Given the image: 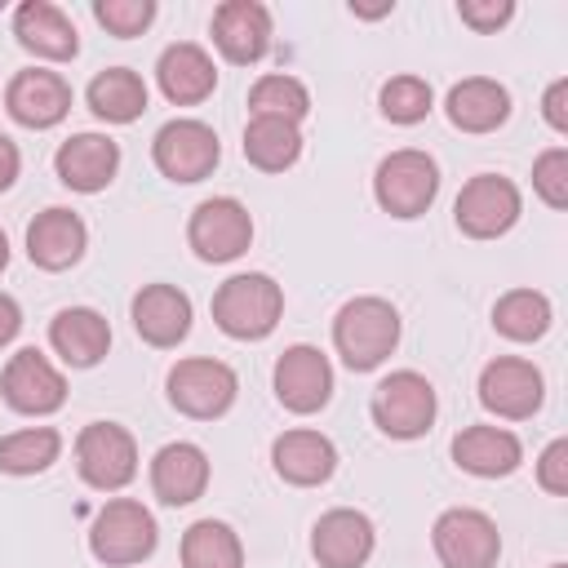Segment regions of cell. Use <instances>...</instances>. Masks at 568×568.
Here are the masks:
<instances>
[{
  "label": "cell",
  "mask_w": 568,
  "mask_h": 568,
  "mask_svg": "<svg viewBox=\"0 0 568 568\" xmlns=\"http://www.w3.org/2000/svg\"><path fill=\"white\" fill-rule=\"evenodd\" d=\"M333 346L351 373H373L399 346V311L386 297H351L333 320Z\"/></svg>",
  "instance_id": "6da1fadb"
},
{
  "label": "cell",
  "mask_w": 568,
  "mask_h": 568,
  "mask_svg": "<svg viewBox=\"0 0 568 568\" xmlns=\"http://www.w3.org/2000/svg\"><path fill=\"white\" fill-rule=\"evenodd\" d=\"M284 315V288L262 275V271H244L231 275L226 284H217L213 293V324L235 337V342H262L275 333Z\"/></svg>",
  "instance_id": "7a4b0ae2"
},
{
  "label": "cell",
  "mask_w": 568,
  "mask_h": 568,
  "mask_svg": "<svg viewBox=\"0 0 568 568\" xmlns=\"http://www.w3.org/2000/svg\"><path fill=\"white\" fill-rule=\"evenodd\" d=\"M160 532H155V519L142 501L133 497H111L98 506L93 524H89V550L98 564L106 568H129V564H142L151 559Z\"/></svg>",
  "instance_id": "3957f363"
},
{
  "label": "cell",
  "mask_w": 568,
  "mask_h": 568,
  "mask_svg": "<svg viewBox=\"0 0 568 568\" xmlns=\"http://www.w3.org/2000/svg\"><path fill=\"white\" fill-rule=\"evenodd\" d=\"M373 195L390 217H422L439 195V164L417 146L390 151L373 173Z\"/></svg>",
  "instance_id": "277c9868"
},
{
  "label": "cell",
  "mask_w": 568,
  "mask_h": 568,
  "mask_svg": "<svg viewBox=\"0 0 568 568\" xmlns=\"http://www.w3.org/2000/svg\"><path fill=\"white\" fill-rule=\"evenodd\" d=\"M368 408H373V422H377L382 435H390V439H422L430 430V422H435L439 399H435V386L422 373L399 368V373L377 382Z\"/></svg>",
  "instance_id": "5b68a950"
},
{
  "label": "cell",
  "mask_w": 568,
  "mask_h": 568,
  "mask_svg": "<svg viewBox=\"0 0 568 568\" xmlns=\"http://www.w3.org/2000/svg\"><path fill=\"white\" fill-rule=\"evenodd\" d=\"M235 373L213 355H191L169 368V404L195 422H213L235 404Z\"/></svg>",
  "instance_id": "8992f818"
},
{
  "label": "cell",
  "mask_w": 568,
  "mask_h": 568,
  "mask_svg": "<svg viewBox=\"0 0 568 568\" xmlns=\"http://www.w3.org/2000/svg\"><path fill=\"white\" fill-rule=\"evenodd\" d=\"M75 470L98 493H120L138 475V444L120 422H89L75 435Z\"/></svg>",
  "instance_id": "52a82bcc"
},
{
  "label": "cell",
  "mask_w": 568,
  "mask_h": 568,
  "mask_svg": "<svg viewBox=\"0 0 568 568\" xmlns=\"http://www.w3.org/2000/svg\"><path fill=\"white\" fill-rule=\"evenodd\" d=\"M519 186L501 173H475L453 204V222L470 240H497L519 222Z\"/></svg>",
  "instance_id": "ba28073f"
},
{
  "label": "cell",
  "mask_w": 568,
  "mask_h": 568,
  "mask_svg": "<svg viewBox=\"0 0 568 568\" xmlns=\"http://www.w3.org/2000/svg\"><path fill=\"white\" fill-rule=\"evenodd\" d=\"M430 546H435L444 568H497L501 532H497V524L484 510L453 506V510H444L435 519Z\"/></svg>",
  "instance_id": "9c48e42d"
},
{
  "label": "cell",
  "mask_w": 568,
  "mask_h": 568,
  "mask_svg": "<svg viewBox=\"0 0 568 568\" xmlns=\"http://www.w3.org/2000/svg\"><path fill=\"white\" fill-rule=\"evenodd\" d=\"M151 160L169 182H204L222 160V142L204 120H169L151 142Z\"/></svg>",
  "instance_id": "30bf717a"
},
{
  "label": "cell",
  "mask_w": 568,
  "mask_h": 568,
  "mask_svg": "<svg viewBox=\"0 0 568 568\" xmlns=\"http://www.w3.org/2000/svg\"><path fill=\"white\" fill-rule=\"evenodd\" d=\"M186 240L200 262H235L253 244V217L235 195H213L195 204L186 222Z\"/></svg>",
  "instance_id": "8fae6325"
},
{
  "label": "cell",
  "mask_w": 568,
  "mask_h": 568,
  "mask_svg": "<svg viewBox=\"0 0 568 568\" xmlns=\"http://www.w3.org/2000/svg\"><path fill=\"white\" fill-rule=\"evenodd\" d=\"M546 399V382H541V368L532 359H519V355H497L484 364L479 373V404L506 422H524L541 408Z\"/></svg>",
  "instance_id": "7c38bea8"
},
{
  "label": "cell",
  "mask_w": 568,
  "mask_h": 568,
  "mask_svg": "<svg viewBox=\"0 0 568 568\" xmlns=\"http://www.w3.org/2000/svg\"><path fill=\"white\" fill-rule=\"evenodd\" d=\"M0 395L13 413L44 417L67 404V377L36 346H22L18 355H9V364L0 373Z\"/></svg>",
  "instance_id": "4fadbf2b"
},
{
  "label": "cell",
  "mask_w": 568,
  "mask_h": 568,
  "mask_svg": "<svg viewBox=\"0 0 568 568\" xmlns=\"http://www.w3.org/2000/svg\"><path fill=\"white\" fill-rule=\"evenodd\" d=\"M275 399L288 408V413H320L328 399H333V364L324 351L297 342L288 346L280 359H275Z\"/></svg>",
  "instance_id": "5bb4252c"
},
{
  "label": "cell",
  "mask_w": 568,
  "mask_h": 568,
  "mask_svg": "<svg viewBox=\"0 0 568 568\" xmlns=\"http://www.w3.org/2000/svg\"><path fill=\"white\" fill-rule=\"evenodd\" d=\"M373 546H377L373 519L364 510H351V506L324 510L311 528V555L320 568H364Z\"/></svg>",
  "instance_id": "9a60e30c"
},
{
  "label": "cell",
  "mask_w": 568,
  "mask_h": 568,
  "mask_svg": "<svg viewBox=\"0 0 568 568\" xmlns=\"http://www.w3.org/2000/svg\"><path fill=\"white\" fill-rule=\"evenodd\" d=\"M209 31H213V44L222 49L226 62L253 67L271 49V9L257 0H226L213 9Z\"/></svg>",
  "instance_id": "2e32d148"
},
{
  "label": "cell",
  "mask_w": 568,
  "mask_h": 568,
  "mask_svg": "<svg viewBox=\"0 0 568 568\" xmlns=\"http://www.w3.org/2000/svg\"><path fill=\"white\" fill-rule=\"evenodd\" d=\"M4 106L22 129H53L71 111V84L49 67H27L9 80Z\"/></svg>",
  "instance_id": "e0dca14e"
},
{
  "label": "cell",
  "mask_w": 568,
  "mask_h": 568,
  "mask_svg": "<svg viewBox=\"0 0 568 568\" xmlns=\"http://www.w3.org/2000/svg\"><path fill=\"white\" fill-rule=\"evenodd\" d=\"M53 169H58L62 186H71L80 195H98L111 186V178L120 169V146L106 133H75L58 146Z\"/></svg>",
  "instance_id": "ac0fdd59"
},
{
  "label": "cell",
  "mask_w": 568,
  "mask_h": 568,
  "mask_svg": "<svg viewBox=\"0 0 568 568\" xmlns=\"http://www.w3.org/2000/svg\"><path fill=\"white\" fill-rule=\"evenodd\" d=\"M209 488V453L191 439H173L151 457V493L164 506H191Z\"/></svg>",
  "instance_id": "d6986e66"
},
{
  "label": "cell",
  "mask_w": 568,
  "mask_h": 568,
  "mask_svg": "<svg viewBox=\"0 0 568 568\" xmlns=\"http://www.w3.org/2000/svg\"><path fill=\"white\" fill-rule=\"evenodd\" d=\"M84 244H89V231L80 222V213L53 204L44 213L31 217L27 226V257L40 266V271H67L84 257Z\"/></svg>",
  "instance_id": "ffe728a7"
},
{
  "label": "cell",
  "mask_w": 568,
  "mask_h": 568,
  "mask_svg": "<svg viewBox=\"0 0 568 568\" xmlns=\"http://www.w3.org/2000/svg\"><path fill=\"white\" fill-rule=\"evenodd\" d=\"M133 328L146 346H178L191 333V297L178 284H142L133 297Z\"/></svg>",
  "instance_id": "44dd1931"
},
{
  "label": "cell",
  "mask_w": 568,
  "mask_h": 568,
  "mask_svg": "<svg viewBox=\"0 0 568 568\" xmlns=\"http://www.w3.org/2000/svg\"><path fill=\"white\" fill-rule=\"evenodd\" d=\"M13 36H18V44L27 53L49 58V62H71L80 53L75 22L49 0H22L13 9Z\"/></svg>",
  "instance_id": "7402d4cb"
},
{
  "label": "cell",
  "mask_w": 568,
  "mask_h": 568,
  "mask_svg": "<svg viewBox=\"0 0 568 568\" xmlns=\"http://www.w3.org/2000/svg\"><path fill=\"white\" fill-rule=\"evenodd\" d=\"M271 466H275V475H280L284 484H293V488H315V484H324V479L337 470V448H333L328 435L297 426V430H284V435L271 444Z\"/></svg>",
  "instance_id": "603a6c76"
},
{
  "label": "cell",
  "mask_w": 568,
  "mask_h": 568,
  "mask_svg": "<svg viewBox=\"0 0 568 568\" xmlns=\"http://www.w3.org/2000/svg\"><path fill=\"white\" fill-rule=\"evenodd\" d=\"M155 80H160V93L173 102V106H195L204 102L213 89H217V67L213 58L191 44V40H178L160 53L155 62Z\"/></svg>",
  "instance_id": "cb8c5ba5"
},
{
  "label": "cell",
  "mask_w": 568,
  "mask_h": 568,
  "mask_svg": "<svg viewBox=\"0 0 568 568\" xmlns=\"http://www.w3.org/2000/svg\"><path fill=\"white\" fill-rule=\"evenodd\" d=\"M453 462H457L466 475L501 479V475L519 470L524 444H519L506 426H462V430L453 435Z\"/></svg>",
  "instance_id": "d4e9b609"
},
{
  "label": "cell",
  "mask_w": 568,
  "mask_h": 568,
  "mask_svg": "<svg viewBox=\"0 0 568 568\" xmlns=\"http://www.w3.org/2000/svg\"><path fill=\"white\" fill-rule=\"evenodd\" d=\"M49 342H53V351H58L71 368H93V364H102V355L111 351V324H106V315L93 311V306H67V311L53 315Z\"/></svg>",
  "instance_id": "484cf974"
},
{
  "label": "cell",
  "mask_w": 568,
  "mask_h": 568,
  "mask_svg": "<svg viewBox=\"0 0 568 568\" xmlns=\"http://www.w3.org/2000/svg\"><path fill=\"white\" fill-rule=\"evenodd\" d=\"M444 111H448L453 129H462V133H493L510 115V93H506V84H497L488 75H466L462 84L448 89Z\"/></svg>",
  "instance_id": "4316f807"
},
{
  "label": "cell",
  "mask_w": 568,
  "mask_h": 568,
  "mask_svg": "<svg viewBox=\"0 0 568 568\" xmlns=\"http://www.w3.org/2000/svg\"><path fill=\"white\" fill-rule=\"evenodd\" d=\"M89 111L106 124H133L146 111V84L129 67H106L89 80Z\"/></svg>",
  "instance_id": "83f0119b"
},
{
  "label": "cell",
  "mask_w": 568,
  "mask_h": 568,
  "mask_svg": "<svg viewBox=\"0 0 568 568\" xmlns=\"http://www.w3.org/2000/svg\"><path fill=\"white\" fill-rule=\"evenodd\" d=\"M302 155V133L288 120H271V115H253L244 129V160L262 173H284L293 169Z\"/></svg>",
  "instance_id": "f1b7e54d"
},
{
  "label": "cell",
  "mask_w": 568,
  "mask_h": 568,
  "mask_svg": "<svg viewBox=\"0 0 568 568\" xmlns=\"http://www.w3.org/2000/svg\"><path fill=\"white\" fill-rule=\"evenodd\" d=\"M550 320H555L550 297L537 293V288H510L493 306V328L501 337H510V342H537V337H546Z\"/></svg>",
  "instance_id": "f546056e"
},
{
  "label": "cell",
  "mask_w": 568,
  "mask_h": 568,
  "mask_svg": "<svg viewBox=\"0 0 568 568\" xmlns=\"http://www.w3.org/2000/svg\"><path fill=\"white\" fill-rule=\"evenodd\" d=\"M182 568H244V546L231 524L195 519L182 532Z\"/></svg>",
  "instance_id": "4dcf8cb0"
},
{
  "label": "cell",
  "mask_w": 568,
  "mask_h": 568,
  "mask_svg": "<svg viewBox=\"0 0 568 568\" xmlns=\"http://www.w3.org/2000/svg\"><path fill=\"white\" fill-rule=\"evenodd\" d=\"M62 435L53 426H27L0 439V470L4 475H40L58 462Z\"/></svg>",
  "instance_id": "1f68e13d"
},
{
  "label": "cell",
  "mask_w": 568,
  "mask_h": 568,
  "mask_svg": "<svg viewBox=\"0 0 568 568\" xmlns=\"http://www.w3.org/2000/svg\"><path fill=\"white\" fill-rule=\"evenodd\" d=\"M248 111H253V115H271V120L297 124V120H306V111H311V93H306V84H302L297 75L271 71V75H262V80L248 89Z\"/></svg>",
  "instance_id": "d6a6232c"
},
{
  "label": "cell",
  "mask_w": 568,
  "mask_h": 568,
  "mask_svg": "<svg viewBox=\"0 0 568 568\" xmlns=\"http://www.w3.org/2000/svg\"><path fill=\"white\" fill-rule=\"evenodd\" d=\"M430 102H435V93H430V84L422 75H390L382 84V93H377V106H382V115L390 124H417V120H426L430 115Z\"/></svg>",
  "instance_id": "836d02e7"
},
{
  "label": "cell",
  "mask_w": 568,
  "mask_h": 568,
  "mask_svg": "<svg viewBox=\"0 0 568 568\" xmlns=\"http://www.w3.org/2000/svg\"><path fill=\"white\" fill-rule=\"evenodd\" d=\"M93 18L111 36L129 40V36H142L155 22V0H93Z\"/></svg>",
  "instance_id": "e575fe53"
},
{
  "label": "cell",
  "mask_w": 568,
  "mask_h": 568,
  "mask_svg": "<svg viewBox=\"0 0 568 568\" xmlns=\"http://www.w3.org/2000/svg\"><path fill=\"white\" fill-rule=\"evenodd\" d=\"M532 191L550 209H564L568 204V146H550V151L537 155V164H532Z\"/></svg>",
  "instance_id": "d590c367"
},
{
  "label": "cell",
  "mask_w": 568,
  "mask_h": 568,
  "mask_svg": "<svg viewBox=\"0 0 568 568\" xmlns=\"http://www.w3.org/2000/svg\"><path fill=\"white\" fill-rule=\"evenodd\" d=\"M457 18L470 31L488 36V31H497V27H506L515 18V4L510 0H457Z\"/></svg>",
  "instance_id": "8d00e7d4"
},
{
  "label": "cell",
  "mask_w": 568,
  "mask_h": 568,
  "mask_svg": "<svg viewBox=\"0 0 568 568\" xmlns=\"http://www.w3.org/2000/svg\"><path fill=\"white\" fill-rule=\"evenodd\" d=\"M537 484H541L550 497H564V493H568V439L546 444V453H541V462H537Z\"/></svg>",
  "instance_id": "74e56055"
},
{
  "label": "cell",
  "mask_w": 568,
  "mask_h": 568,
  "mask_svg": "<svg viewBox=\"0 0 568 568\" xmlns=\"http://www.w3.org/2000/svg\"><path fill=\"white\" fill-rule=\"evenodd\" d=\"M541 115H546V124H550L555 133H568V80H564V75L546 89V98H541Z\"/></svg>",
  "instance_id": "f35d334b"
},
{
  "label": "cell",
  "mask_w": 568,
  "mask_h": 568,
  "mask_svg": "<svg viewBox=\"0 0 568 568\" xmlns=\"http://www.w3.org/2000/svg\"><path fill=\"white\" fill-rule=\"evenodd\" d=\"M18 328H22V311H18V302L9 293H0V351L18 337Z\"/></svg>",
  "instance_id": "ab89813d"
},
{
  "label": "cell",
  "mask_w": 568,
  "mask_h": 568,
  "mask_svg": "<svg viewBox=\"0 0 568 568\" xmlns=\"http://www.w3.org/2000/svg\"><path fill=\"white\" fill-rule=\"evenodd\" d=\"M18 169H22V155H18L13 138L0 133V191H9V186L18 182Z\"/></svg>",
  "instance_id": "60d3db41"
},
{
  "label": "cell",
  "mask_w": 568,
  "mask_h": 568,
  "mask_svg": "<svg viewBox=\"0 0 568 568\" xmlns=\"http://www.w3.org/2000/svg\"><path fill=\"white\" fill-rule=\"evenodd\" d=\"M395 4L386 0V4H351V13H359V18H382V13H390Z\"/></svg>",
  "instance_id": "b9f144b4"
},
{
  "label": "cell",
  "mask_w": 568,
  "mask_h": 568,
  "mask_svg": "<svg viewBox=\"0 0 568 568\" xmlns=\"http://www.w3.org/2000/svg\"><path fill=\"white\" fill-rule=\"evenodd\" d=\"M9 266V240H4V231H0V271Z\"/></svg>",
  "instance_id": "7bdbcfd3"
},
{
  "label": "cell",
  "mask_w": 568,
  "mask_h": 568,
  "mask_svg": "<svg viewBox=\"0 0 568 568\" xmlns=\"http://www.w3.org/2000/svg\"><path fill=\"white\" fill-rule=\"evenodd\" d=\"M550 568H568V564H550Z\"/></svg>",
  "instance_id": "ee69618b"
}]
</instances>
